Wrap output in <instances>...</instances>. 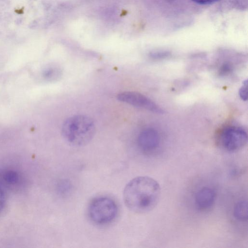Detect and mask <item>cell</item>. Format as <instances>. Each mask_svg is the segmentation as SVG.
<instances>
[{
	"label": "cell",
	"mask_w": 248,
	"mask_h": 248,
	"mask_svg": "<svg viewBox=\"0 0 248 248\" xmlns=\"http://www.w3.org/2000/svg\"><path fill=\"white\" fill-rule=\"evenodd\" d=\"M95 131L94 123L90 117L78 115L69 117L64 122L62 133L69 143L80 146L87 144L91 140Z\"/></svg>",
	"instance_id": "obj_2"
},
{
	"label": "cell",
	"mask_w": 248,
	"mask_h": 248,
	"mask_svg": "<svg viewBox=\"0 0 248 248\" xmlns=\"http://www.w3.org/2000/svg\"><path fill=\"white\" fill-rule=\"evenodd\" d=\"M118 100L138 108L146 109L158 114L164 111L146 96L135 92H124L117 95Z\"/></svg>",
	"instance_id": "obj_5"
},
{
	"label": "cell",
	"mask_w": 248,
	"mask_h": 248,
	"mask_svg": "<svg viewBox=\"0 0 248 248\" xmlns=\"http://www.w3.org/2000/svg\"><path fill=\"white\" fill-rule=\"evenodd\" d=\"M117 206L111 199L100 197L93 199L88 208L91 219L99 224H107L112 221L117 214Z\"/></svg>",
	"instance_id": "obj_3"
},
{
	"label": "cell",
	"mask_w": 248,
	"mask_h": 248,
	"mask_svg": "<svg viewBox=\"0 0 248 248\" xmlns=\"http://www.w3.org/2000/svg\"><path fill=\"white\" fill-rule=\"evenodd\" d=\"M3 179L6 183L13 184L18 181V174L14 171H8L4 173Z\"/></svg>",
	"instance_id": "obj_11"
},
{
	"label": "cell",
	"mask_w": 248,
	"mask_h": 248,
	"mask_svg": "<svg viewBox=\"0 0 248 248\" xmlns=\"http://www.w3.org/2000/svg\"><path fill=\"white\" fill-rule=\"evenodd\" d=\"M232 69V67L230 63H224L220 68V74L221 75H225L229 74Z\"/></svg>",
	"instance_id": "obj_13"
},
{
	"label": "cell",
	"mask_w": 248,
	"mask_h": 248,
	"mask_svg": "<svg viewBox=\"0 0 248 248\" xmlns=\"http://www.w3.org/2000/svg\"><path fill=\"white\" fill-rule=\"evenodd\" d=\"M160 139L157 132L152 128H147L139 134L138 144L139 147L145 151H152L158 146Z\"/></svg>",
	"instance_id": "obj_6"
},
{
	"label": "cell",
	"mask_w": 248,
	"mask_h": 248,
	"mask_svg": "<svg viewBox=\"0 0 248 248\" xmlns=\"http://www.w3.org/2000/svg\"><path fill=\"white\" fill-rule=\"evenodd\" d=\"M160 195L161 188L155 180L146 176H138L125 186L123 198L125 205L130 210L145 213L156 206Z\"/></svg>",
	"instance_id": "obj_1"
},
{
	"label": "cell",
	"mask_w": 248,
	"mask_h": 248,
	"mask_svg": "<svg viewBox=\"0 0 248 248\" xmlns=\"http://www.w3.org/2000/svg\"><path fill=\"white\" fill-rule=\"evenodd\" d=\"M169 55V53L166 52H155L151 53L150 57L155 59H160L166 58Z\"/></svg>",
	"instance_id": "obj_15"
},
{
	"label": "cell",
	"mask_w": 248,
	"mask_h": 248,
	"mask_svg": "<svg viewBox=\"0 0 248 248\" xmlns=\"http://www.w3.org/2000/svg\"><path fill=\"white\" fill-rule=\"evenodd\" d=\"M72 189V185L67 180H62L58 185L59 193L62 196H66L69 194Z\"/></svg>",
	"instance_id": "obj_10"
},
{
	"label": "cell",
	"mask_w": 248,
	"mask_h": 248,
	"mask_svg": "<svg viewBox=\"0 0 248 248\" xmlns=\"http://www.w3.org/2000/svg\"><path fill=\"white\" fill-rule=\"evenodd\" d=\"M234 217L240 221H246L248 219V202L243 200L238 202L233 210Z\"/></svg>",
	"instance_id": "obj_8"
},
{
	"label": "cell",
	"mask_w": 248,
	"mask_h": 248,
	"mask_svg": "<svg viewBox=\"0 0 248 248\" xmlns=\"http://www.w3.org/2000/svg\"><path fill=\"white\" fill-rule=\"evenodd\" d=\"M248 136L242 128L232 126L225 128L217 139L219 146L228 152H236L243 148L247 144Z\"/></svg>",
	"instance_id": "obj_4"
},
{
	"label": "cell",
	"mask_w": 248,
	"mask_h": 248,
	"mask_svg": "<svg viewBox=\"0 0 248 248\" xmlns=\"http://www.w3.org/2000/svg\"><path fill=\"white\" fill-rule=\"evenodd\" d=\"M6 203V197L3 190L0 188V214L4 208Z\"/></svg>",
	"instance_id": "obj_14"
},
{
	"label": "cell",
	"mask_w": 248,
	"mask_h": 248,
	"mask_svg": "<svg viewBox=\"0 0 248 248\" xmlns=\"http://www.w3.org/2000/svg\"><path fill=\"white\" fill-rule=\"evenodd\" d=\"M193 1L200 4H208L214 3L218 0H192Z\"/></svg>",
	"instance_id": "obj_16"
},
{
	"label": "cell",
	"mask_w": 248,
	"mask_h": 248,
	"mask_svg": "<svg viewBox=\"0 0 248 248\" xmlns=\"http://www.w3.org/2000/svg\"><path fill=\"white\" fill-rule=\"evenodd\" d=\"M61 75V71L57 67H50L46 69L43 72V77L45 79L53 80L57 79Z\"/></svg>",
	"instance_id": "obj_9"
},
{
	"label": "cell",
	"mask_w": 248,
	"mask_h": 248,
	"mask_svg": "<svg viewBox=\"0 0 248 248\" xmlns=\"http://www.w3.org/2000/svg\"><path fill=\"white\" fill-rule=\"evenodd\" d=\"M216 199L215 190L209 187H203L196 194L195 203L200 209L205 210L210 208L214 204Z\"/></svg>",
	"instance_id": "obj_7"
},
{
	"label": "cell",
	"mask_w": 248,
	"mask_h": 248,
	"mask_svg": "<svg viewBox=\"0 0 248 248\" xmlns=\"http://www.w3.org/2000/svg\"><path fill=\"white\" fill-rule=\"evenodd\" d=\"M239 95L244 101L248 100V80L244 81L242 85L239 90Z\"/></svg>",
	"instance_id": "obj_12"
}]
</instances>
